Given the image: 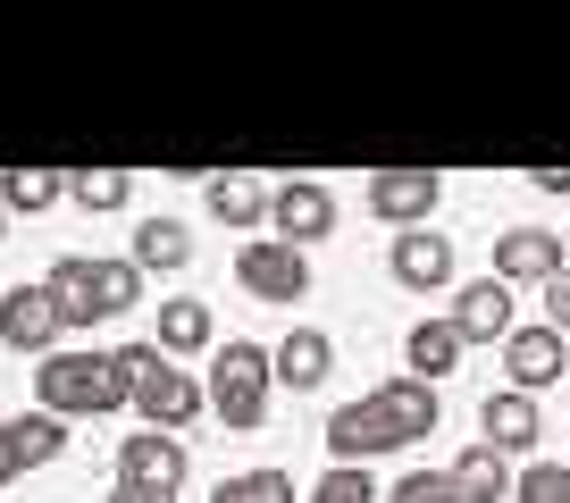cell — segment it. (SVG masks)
<instances>
[{"mask_svg":"<svg viewBox=\"0 0 570 503\" xmlns=\"http://www.w3.org/2000/svg\"><path fill=\"white\" fill-rule=\"evenodd\" d=\"M436 420H445V403H436L428 377H386V386H370L361 403H344V412L327 420V453H336L344 470H370V453L420 445V436H436Z\"/></svg>","mask_w":570,"mask_h":503,"instance_id":"1","label":"cell"},{"mask_svg":"<svg viewBox=\"0 0 570 503\" xmlns=\"http://www.w3.org/2000/svg\"><path fill=\"white\" fill-rule=\"evenodd\" d=\"M118 377H126V403L142 412V428H160V436L194 428V420L210 412V386H194V377H185L160 344H126V353H118Z\"/></svg>","mask_w":570,"mask_h":503,"instance_id":"2","label":"cell"},{"mask_svg":"<svg viewBox=\"0 0 570 503\" xmlns=\"http://www.w3.org/2000/svg\"><path fill=\"white\" fill-rule=\"evenodd\" d=\"M35 395H42V412H59V420H101V412H126L118 353H51V361L35 369Z\"/></svg>","mask_w":570,"mask_h":503,"instance_id":"3","label":"cell"},{"mask_svg":"<svg viewBox=\"0 0 570 503\" xmlns=\"http://www.w3.org/2000/svg\"><path fill=\"white\" fill-rule=\"evenodd\" d=\"M42 286H51V303H59V327H92V319H118V310L142 303L135 260H59Z\"/></svg>","mask_w":570,"mask_h":503,"instance_id":"4","label":"cell"},{"mask_svg":"<svg viewBox=\"0 0 570 503\" xmlns=\"http://www.w3.org/2000/svg\"><path fill=\"white\" fill-rule=\"evenodd\" d=\"M268 386H277V353H261V344L235 336L227 353H218V369H210V412L244 436V428L268 420Z\"/></svg>","mask_w":570,"mask_h":503,"instance_id":"5","label":"cell"},{"mask_svg":"<svg viewBox=\"0 0 570 503\" xmlns=\"http://www.w3.org/2000/svg\"><path fill=\"white\" fill-rule=\"evenodd\" d=\"M235 277H244L261 303H303L311 294V251L277 244V235H252V244L235 251Z\"/></svg>","mask_w":570,"mask_h":503,"instance_id":"6","label":"cell"},{"mask_svg":"<svg viewBox=\"0 0 570 503\" xmlns=\"http://www.w3.org/2000/svg\"><path fill=\"white\" fill-rule=\"evenodd\" d=\"M436 194H445V185H436V168H377L361 201H370V210L386 218V227H403V235H411V227H428Z\"/></svg>","mask_w":570,"mask_h":503,"instance_id":"7","label":"cell"},{"mask_svg":"<svg viewBox=\"0 0 570 503\" xmlns=\"http://www.w3.org/2000/svg\"><path fill=\"white\" fill-rule=\"evenodd\" d=\"M268 227H277V244H320L327 227H336V194H327L320 177H294V185H277V201H268Z\"/></svg>","mask_w":570,"mask_h":503,"instance_id":"8","label":"cell"},{"mask_svg":"<svg viewBox=\"0 0 570 503\" xmlns=\"http://www.w3.org/2000/svg\"><path fill=\"white\" fill-rule=\"evenodd\" d=\"M0 344H9V353H42V361H51V344H59L51 286H9V294H0Z\"/></svg>","mask_w":570,"mask_h":503,"instance_id":"9","label":"cell"},{"mask_svg":"<svg viewBox=\"0 0 570 503\" xmlns=\"http://www.w3.org/2000/svg\"><path fill=\"white\" fill-rule=\"evenodd\" d=\"M118 486H142V495H177L185 486V445L160 428H142L118 445Z\"/></svg>","mask_w":570,"mask_h":503,"instance_id":"10","label":"cell"},{"mask_svg":"<svg viewBox=\"0 0 570 503\" xmlns=\"http://www.w3.org/2000/svg\"><path fill=\"white\" fill-rule=\"evenodd\" d=\"M570 260H562V235H546V227H512V235H495V277L503 286H553Z\"/></svg>","mask_w":570,"mask_h":503,"instance_id":"11","label":"cell"},{"mask_svg":"<svg viewBox=\"0 0 570 503\" xmlns=\"http://www.w3.org/2000/svg\"><path fill=\"white\" fill-rule=\"evenodd\" d=\"M503 369H512L520 395H537V386L570 377V344L553 336V327H512V344H503Z\"/></svg>","mask_w":570,"mask_h":503,"instance_id":"12","label":"cell"},{"mask_svg":"<svg viewBox=\"0 0 570 503\" xmlns=\"http://www.w3.org/2000/svg\"><path fill=\"white\" fill-rule=\"evenodd\" d=\"M453 327H462V344H512V286L503 277L462 286L453 294Z\"/></svg>","mask_w":570,"mask_h":503,"instance_id":"13","label":"cell"},{"mask_svg":"<svg viewBox=\"0 0 570 503\" xmlns=\"http://www.w3.org/2000/svg\"><path fill=\"white\" fill-rule=\"evenodd\" d=\"M394 277H403L411 294H436V286H453V244H445V235H428V227L394 235Z\"/></svg>","mask_w":570,"mask_h":503,"instance_id":"14","label":"cell"},{"mask_svg":"<svg viewBox=\"0 0 570 503\" xmlns=\"http://www.w3.org/2000/svg\"><path fill=\"white\" fill-rule=\"evenodd\" d=\"M479 445H495V453H529L537 445V395H520V386H495L487 395V412H479Z\"/></svg>","mask_w":570,"mask_h":503,"instance_id":"15","label":"cell"},{"mask_svg":"<svg viewBox=\"0 0 570 503\" xmlns=\"http://www.w3.org/2000/svg\"><path fill=\"white\" fill-rule=\"evenodd\" d=\"M202 201H210V218H218V227H235V235H244V227H261V218H268V201H277V194H268L261 177H244V168H227V177H210V185H202Z\"/></svg>","mask_w":570,"mask_h":503,"instance_id":"16","label":"cell"},{"mask_svg":"<svg viewBox=\"0 0 570 503\" xmlns=\"http://www.w3.org/2000/svg\"><path fill=\"white\" fill-rule=\"evenodd\" d=\"M453 486H462V503H512V453H495V445H470L462 462H453Z\"/></svg>","mask_w":570,"mask_h":503,"instance_id":"17","label":"cell"},{"mask_svg":"<svg viewBox=\"0 0 570 503\" xmlns=\"http://www.w3.org/2000/svg\"><path fill=\"white\" fill-rule=\"evenodd\" d=\"M327 369H336V344H327L320 327H294V336L277 344V386H294V395H311Z\"/></svg>","mask_w":570,"mask_h":503,"instance_id":"18","label":"cell"},{"mask_svg":"<svg viewBox=\"0 0 570 503\" xmlns=\"http://www.w3.org/2000/svg\"><path fill=\"white\" fill-rule=\"evenodd\" d=\"M9 428V453H18V470H42L68 453V420L59 412H26V420H0Z\"/></svg>","mask_w":570,"mask_h":503,"instance_id":"19","label":"cell"},{"mask_svg":"<svg viewBox=\"0 0 570 503\" xmlns=\"http://www.w3.org/2000/svg\"><path fill=\"white\" fill-rule=\"evenodd\" d=\"M403 353H411V369H420L428 386H436V377H445L453 361H462V327H453V319H420V327L403 336Z\"/></svg>","mask_w":570,"mask_h":503,"instance_id":"20","label":"cell"},{"mask_svg":"<svg viewBox=\"0 0 570 503\" xmlns=\"http://www.w3.org/2000/svg\"><path fill=\"white\" fill-rule=\"evenodd\" d=\"M126 260H135V269H185V260H194V235H185L177 218H142Z\"/></svg>","mask_w":570,"mask_h":503,"instance_id":"21","label":"cell"},{"mask_svg":"<svg viewBox=\"0 0 570 503\" xmlns=\"http://www.w3.org/2000/svg\"><path fill=\"white\" fill-rule=\"evenodd\" d=\"M68 194V177H59V168H0V210H51V201Z\"/></svg>","mask_w":570,"mask_h":503,"instance_id":"22","label":"cell"},{"mask_svg":"<svg viewBox=\"0 0 570 503\" xmlns=\"http://www.w3.org/2000/svg\"><path fill=\"white\" fill-rule=\"evenodd\" d=\"M126 194H135V177H126V168H76V177H68V201H76V210H126Z\"/></svg>","mask_w":570,"mask_h":503,"instance_id":"23","label":"cell"},{"mask_svg":"<svg viewBox=\"0 0 570 503\" xmlns=\"http://www.w3.org/2000/svg\"><path fill=\"white\" fill-rule=\"evenodd\" d=\"M210 344V303H160V353H202Z\"/></svg>","mask_w":570,"mask_h":503,"instance_id":"24","label":"cell"},{"mask_svg":"<svg viewBox=\"0 0 570 503\" xmlns=\"http://www.w3.org/2000/svg\"><path fill=\"white\" fill-rule=\"evenodd\" d=\"M210 503H294V479H285V470H244V479H227Z\"/></svg>","mask_w":570,"mask_h":503,"instance_id":"25","label":"cell"},{"mask_svg":"<svg viewBox=\"0 0 570 503\" xmlns=\"http://www.w3.org/2000/svg\"><path fill=\"white\" fill-rule=\"evenodd\" d=\"M386 503H462V486H453V470H403Z\"/></svg>","mask_w":570,"mask_h":503,"instance_id":"26","label":"cell"},{"mask_svg":"<svg viewBox=\"0 0 570 503\" xmlns=\"http://www.w3.org/2000/svg\"><path fill=\"white\" fill-rule=\"evenodd\" d=\"M311 503H386V495H377V479H370V470H327V479L320 486H311Z\"/></svg>","mask_w":570,"mask_h":503,"instance_id":"27","label":"cell"},{"mask_svg":"<svg viewBox=\"0 0 570 503\" xmlns=\"http://www.w3.org/2000/svg\"><path fill=\"white\" fill-rule=\"evenodd\" d=\"M512 503H570V470L562 462H529L512 486Z\"/></svg>","mask_w":570,"mask_h":503,"instance_id":"28","label":"cell"},{"mask_svg":"<svg viewBox=\"0 0 570 503\" xmlns=\"http://www.w3.org/2000/svg\"><path fill=\"white\" fill-rule=\"evenodd\" d=\"M546 327H553V336L570 344V269H562V277L546 286Z\"/></svg>","mask_w":570,"mask_h":503,"instance_id":"29","label":"cell"},{"mask_svg":"<svg viewBox=\"0 0 570 503\" xmlns=\"http://www.w3.org/2000/svg\"><path fill=\"white\" fill-rule=\"evenodd\" d=\"M529 185L537 194H570V168H529Z\"/></svg>","mask_w":570,"mask_h":503,"instance_id":"30","label":"cell"},{"mask_svg":"<svg viewBox=\"0 0 570 503\" xmlns=\"http://www.w3.org/2000/svg\"><path fill=\"white\" fill-rule=\"evenodd\" d=\"M109 503H177V495H142V486H109Z\"/></svg>","mask_w":570,"mask_h":503,"instance_id":"31","label":"cell"},{"mask_svg":"<svg viewBox=\"0 0 570 503\" xmlns=\"http://www.w3.org/2000/svg\"><path fill=\"white\" fill-rule=\"evenodd\" d=\"M18 479V453H9V428H0V486Z\"/></svg>","mask_w":570,"mask_h":503,"instance_id":"32","label":"cell"},{"mask_svg":"<svg viewBox=\"0 0 570 503\" xmlns=\"http://www.w3.org/2000/svg\"><path fill=\"white\" fill-rule=\"evenodd\" d=\"M0 235H9V210H0Z\"/></svg>","mask_w":570,"mask_h":503,"instance_id":"33","label":"cell"},{"mask_svg":"<svg viewBox=\"0 0 570 503\" xmlns=\"http://www.w3.org/2000/svg\"><path fill=\"white\" fill-rule=\"evenodd\" d=\"M562 260H570V235H562Z\"/></svg>","mask_w":570,"mask_h":503,"instance_id":"34","label":"cell"}]
</instances>
